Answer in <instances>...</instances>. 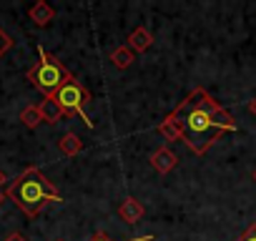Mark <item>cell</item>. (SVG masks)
<instances>
[{
  "instance_id": "1",
  "label": "cell",
  "mask_w": 256,
  "mask_h": 241,
  "mask_svg": "<svg viewBox=\"0 0 256 241\" xmlns=\"http://www.w3.org/2000/svg\"><path fill=\"white\" fill-rule=\"evenodd\" d=\"M224 106L208 96L204 88H194L174 113H168L174 120H176V126L181 131V141L196 154V156H204L214 141L224 134L216 124V113L221 110Z\"/></svg>"
},
{
  "instance_id": "2",
  "label": "cell",
  "mask_w": 256,
  "mask_h": 241,
  "mask_svg": "<svg viewBox=\"0 0 256 241\" xmlns=\"http://www.w3.org/2000/svg\"><path fill=\"white\" fill-rule=\"evenodd\" d=\"M8 198L30 218L38 216L48 204H60L63 201L58 188L53 186V181H48V176L36 166L26 168L16 181H10Z\"/></svg>"
},
{
  "instance_id": "3",
  "label": "cell",
  "mask_w": 256,
  "mask_h": 241,
  "mask_svg": "<svg viewBox=\"0 0 256 241\" xmlns=\"http://www.w3.org/2000/svg\"><path fill=\"white\" fill-rule=\"evenodd\" d=\"M38 63L33 66V68H28V80L46 96V98H53L70 78H73V73L56 58V56H50L43 46H38Z\"/></svg>"
},
{
  "instance_id": "4",
  "label": "cell",
  "mask_w": 256,
  "mask_h": 241,
  "mask_svg": "<svg viewBox=\"0 0 256 241\" xmlns=\"http://www.w3.org/2000/svg\"><path fill=\"white\" fill-rule=\"evenodd\" d=\"M53 98L58 100L63 116H80V118L86 120V126H88V128L93 126V120H90L88 113H86V106L90 103V93H88V88H86L83 83H78L76 78H70V80H68V83H66Z\"/></svg>"
},
{
  "instance_id": "5",
  "label": "cell",
  "mask_w": 256,
  "mask_h": 241,
  "mask_svg": "<svg viewBox=\"0 0 256 241\" xmlns=\"http://www.w3.org/2000/svg\"><path fill=\"white\" fill-rule=\"evenodd\" d=\"M144 214H146L144 204H141L138 198H134V196H126L123 204L118 206V216H120V221H126V224H138V221L144 218Z\"/></svg>"
},
{
  "instance_id": "6",
  "label": "cell",
  "mask_w": 256,
  "mask_h": 241,
  "mask_svg": "<svg viewBox=\"0 0 256 241\" xmlns=\"http://www.w3.org/2000/svg\"><path fill=\"white\" fill-rule=\"evenodd\" d=\"M126 46L131 48L134 53H144V50H148L154 46V36H151V30L146 26H138L131 36H128V43Z\"/></svg>"
},
{
  "instance_id": "7",
  "label": "cell",
  "mask_w": 256,
  "mask_h": 241,
  "mask_svg": "<svg viewBox=\"0 0 256 241\" xmlns=\"http://www.w3.org/2000/svg\"><path fill=\"white\" fill-rule=\"evenodd\" d=\"M176 164H178V158H176V154H174L171 148H158V151L151 154V166H154L161 176L168 174V171H174Z\"/></svg>"
},
{
  "instance_id": "8",
  "label": "cell",
  "mask_w": 256,
  "mask_h": 241,
  "mask_svg": "<svg viewBox=\"0 0 256 241\" xmlns=\"http://www.w3.org/2000/svg\"><path fill=\"white\" fill-rule=\"evenodd\" d=\"M28 16H30V20L38 26V28H46V26H50V20L56 18V10L48 6V3H43V0H38L36 6H30V10H28Z\"/></svg>"
},
{
  "instance_id": "9",
  "label": "cell",
  "mask_w": 256,
  "mask_h": 241,
  "mask_svg": "<svg viewBox=\"0 0 256 241\" xmlns=\"http://www.w3.org/2000/svg\"><path fill=\"white\" fill-rule=\"evenodd\" d=\"M40 116H43V120H46V124H58V120L63 118V110H60V106H58V100L56 98H43L40 100Z\"/></svg>"
},
{
  "instance_id": "10",
  "label": "cell",
  "mask_w": 256,
  "mask_h": 241,
  "mask_svg": "<svg viewBox=\"0 0 256 241\" xmlns=\"http://www.w3.org/2000/svg\"><path fill=\"white\" fill-rule=\"evenodd\" d=\"M136 60V53L128 48V46H120L110 53V63L118 68V70H126V68H131V63Z\"/></svg>"
},
{
  "instance_id": "11",
  "label": "cell",
  "mask_w": 256,
  "mask_h": 241,
  "mask_svg": "<svg viewBox=\"0 0 256 241\" xmlns=\"http://www.w3.org/2000/svg\"><path fill=\"white\" fill-rule=\"evenodd\" d=\"M58 148H60V154H66V156H78L80 151H83V141L76 136V134H63L60 136V141H58Z\"/></svg>"
},
{
  "instance_id": "12",
  "label": "cell",
  "mask_w": 256,
  "mask_h": 241,
  "mask_svg": "<svg viewBox=\"0 0 256 241\" xmlns=\"http://www.w3.org/2000/svg\"><path fill=\"white\" fill-rule=\"evenodd\" d=\"M20 120H23V126L28 128H38L43 124V116H40V108L38 106H26L20 110Z\"/></svg>"
},
{
  "instance_id": "13",
  "label": "cell",
  "mask_w": 256,
  "mask_h": 241,
  "mask_svg": "<svg viewBox=\"0 0 256 241\" xmlns=\"http://www.w3.org/2000/svg\"><path fill=\"white\" fill-rule=\"evenodd\" d=\"M158 134L166 138V141H181V131H178V126H176V120L171 118V116H166L164 120H161V126H158Z\"/></svg>"
},
{
  "instance_id": "14",
  "label": "cell",
  "mask_w": 256,
  "mask_h": 241,
  "mask_svg": "<svg viewBox=\"0 0 256 241\" xmlns=\"http://www.w3.org/2000/svg\"><path fill=\"white\" fill-rule=\"evenodd\" d=\"M10 48H13V38H10V36L3 30V28H0V58H3V56H6Z\"/></svg>"
},
{
  "instance_id": "15",
  "label": "cell",
  "mask_w": 256,
  "mask_h": 241,
  "mask_svg": "<svg viewBox=\"0 0 256 241\" xmlns=\"http://www.w3.org/2000/svg\"><path fill=\"white\" fill-rule=\"evenodd\" d=\"M236 241H256V221H254V224H251V226H248Z\"/></svg>"
},
{
  "instance_id": "16",
  "label": "cell",
  "mask_w": 256,
  "mask_h": 241,
  "mask_svg": "<svg viewBox=\"0 0 256 241\" xmlns=\"http://www.w3.org/2000/svg\"><path fill=\"white\" fill-rule=\"evenodd\" d=\"M90 241H110V238H108L106 234H96V236H93ZM128 241H154V236L148 234V236H138V238H128Z\"/></svg>"
},
{
  "instance_id": "17",
  "label": "cell",
  "mask_w": 256,
  "mask_h": 241,
  "mask_svg": "<svg viewBox=\"0 0 256 241\" xmlns=\"http://www.w3.org/2000/svg\"><path fill=\"white\" fill-rule=\"evenodd\" d=\"M3 241H28V238H26L23 234H18V231H13V234H10V236H6Z\"/></svg>"
},
{
  "instance_id": "18",
  "label": "cell",
  "mask_w": 256,
  "mask_h": 241,
  "mask_svg": "<svg viewBox=\"0 0 256 241\" xmlns=\"http://www.w3.org/2000/svg\"><path fill=\"white\" fill-rule=\"evenodd\" d=\"M6 186H8V176H6V171H3V168H0V191H3Z\"/></svg>"
},
{
  "instance_id": "19",
  "label": "cell",
  "mask_w": 256,
  "mask_h": 241,
  "mask_svg": "<svg viewBox=\"0 0 256 241\" xmlns=\"http://www.w3.org/2000/svg\"><path fill=\"white\" fill-rule=\"evenodd\" d=\"M248 113L256 118V98H254V100H248Z\"/></svg>"
},
{
  "instance_id": "20",
  "label": "cell",
  "mask_w": 256,
  "mask_h": 241,
  "mask_svg": "<svg viewBox=\"0 0 256 241\" xmlns=\"http://www.w3.org/2000/svg\"><path fill=\"white\" fill-rule=\"evenodd\" d=\"M3 201H6V194H3V191H0V204H3Z\"/></svg>"
},
{
  "instance_id": "21",
  "label": "cell",
  "mask_w": 256,
  "mask_h": 241,
  "mask_svg": "<svg viewBox=\"0 0 256 241\" xmlns=\"http://www.w3.org/2000/svg\"><path fill=\"white\" fill-rule=\"evenodd\" d=\"M254 181H256V171H254Z\"/></svg>"
},
{
  "instance_id": "22",
  "label": "cell",
  "mask_w": 256,
  "mask_h": 241,
  "mask_svg": "<svg viewBox=\"0 0 256 241\" xmlns=\"http://www.w3.org/2000/svg\"><path fill=\"white\" fill-rule=\"evenodd\" d=\"M58 241H60V238H58Z\"/></svg>"
}]
</instances>
